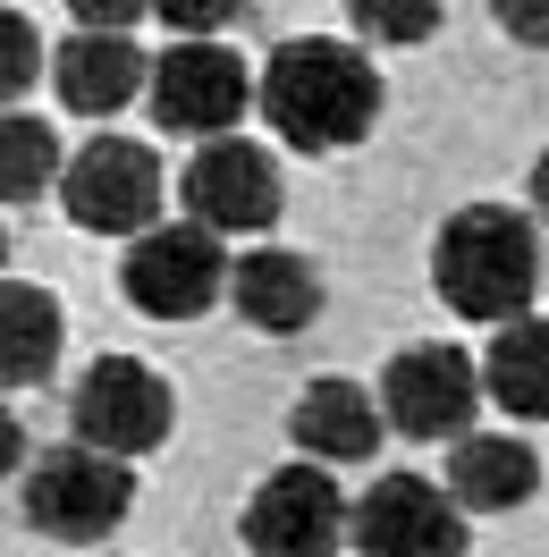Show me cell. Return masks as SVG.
<instances>
[{
    "mask_svg": "<svg viewBox=\"0 0 549 557\" xmlns=\"http://www.w3.org/2000/svg\"><path fill=\"white\" fill-rule=\"evenodd\" d=\"M263 119H271L296 152L364 144L373 119H380V69L355 42H330V35L279 42L271 69H263Z\"/></svg>",
    "mask_w": 549,
    "mask_h": 557,
    "instance_id": "1",
    "label": "cell"
},
{
    "mask_svg": "<svg viewBox=\"0 0 549 557\" xmlns=\"http://www.w3.org/2000/svg\"><path fill=\"white\" fill-rule=\"evenodd\" d=\"M431 278H440V305L456 321H524L533 287H541V245L533 220L499 203H465L431 245Z\"/></svg>",
    "mask_w": 549,
    "mask_h": 557,
    "instance_id": "2",
    "label": "cell"
},
{
    "mask_svg": "<svg viewBox=\"0 0 549 557\" xmlns=\"http://www.w3.org/2000/svg\"><path fill=\"white\" fill-rule=\"evenodd\" d=\"M119 287H127V305L152 313V321H195V313H211V305H220V287H229L220 228H204V220H152V228L127 245Z\"/></svg>",
    "mask_w": 549,
    "mask_h": 557,
    "instance_id": "3",
    "label": "cell"
},
{
    "mask_svg": "<svg viewBox=\"0 0 549 557\" xmlns=\"http://www.w3.org/2000/svg\"><path fill=\"white\" fill-rule=\"evenodd\" d=\"M127 507H136L127 465L110 448H85V440L35 456V473H26V523L42 541H102L127 523Z\"/></svg>",
    "mask_w": 549,
    "mask_h": 557,
    "instance_id": "4",
    "label": "cell"
},
{
    "mask_svg": "<svg viewBox=\"0 0 549 557\" xmlns=\"http://www.w3.org/2000/svg\"><path fill=\"white\" fill-rule=\"evenodd\" d=\"M144 102H152V127H170V136H229L245 119V102H263V85L245 76V60H229L211 35H186L178 51L152 60V85H144Z\"/></svg>",
    "mask_w": 549,
    "mask_h": 557,
    "instance_id": "5",
    "label": "cell"
},
{
    "mask_svg": "<svg viewBox=\"0 0 549 557\" xmlns=\"http://www.w3.org/2000/svg\"><path fill=\"white\" fill-rule=\"evenodd\" d=\"M245 549L254 557H339L355 541V507L321 465H279L271 482L245 498Z\"/></svg>",
    "mask_w": 549,
    "mask_h": 557,
    "instance_id": "6",
    "label": "cell"
},
{
    "mask_svg": "<svg viewBox=\"0 0 549 557\" xmlns=\"http://www.w3.org/2000/svg\"><path fill=\"white\" fill-rule=\"evenodd\" d=\"M60 203H69L76 228L94 237H144L161 220V161L144 152L136 136H94L60 170Z\"/></svg>",
    "mask_w": 549,
    "mask_h": 557,
    "instance_id": "7",
    "label": "cell"
},
{
    "mask_svg": "<svg viewBox=\"0 0 549 557\" xmlns=\"http://www.w3.org/2000/svg\"><path fill=\"white\" fill-rule=\"evenodd\" d=\"M481 397H490V381H481V363L465 347H406L389 372H380V406H389V431L398 440H465L481 414Z\"/></svg>",
    "mask_w": 549,
    "mask_h": 557,
    "instance_id": "8",
    "label": "cell"
},
{
    "mask_svg": "<svg viewBox=\"0 0 549 557\" xmlns=\"http://www.w3.org/2000/svg\"><path fill=\"white\" fill-rule=\"evenodd\" d=\"M69 422H76V440H85V448L144 456V448H161V440H170L178 406H170V381H161L152 363H136V355H102V363L76 381Z\"/></svg>",
    "mask_w": 549,
    "mask_h": 557,
    "instance_id": "9",
    "label": "cell"
},
{
    "mask_svg": "<svg viewBox=\"0 0 549 557\" xmlns=\"http://www.w3.org/2000/svg\"><path fill=\"white\" fill-rule=\"evenodd\" d=\"M178 203H186V220H204L220 237H254L279 220V161L245 136H211L195 144V161L178 177Z\"/></svg>",
    "mask_w": 549,
    "mask_h": 557,
    "instance_id": "10",
    "label": "cell"
},
{
    "mask_svg": "<svg viewBox=\"0 0 549 557\" xmlns=\"http://www.w3.org/2000/svg\"><path fill=\"white\" fill-rule=\"evenodd\" d=\"M364 557H465V507L456 490H431L423 473H380L355 507Z\"/></svg>",
    "mask_w": 549,
    "mask_h": 557,
    "instance_id": "11",
    "label": "cell"
},
{
    "mask_svg": "<svg viewBox=\"0 0 549 557\" xmlns=\"http://www.w3.org/2000/svg\"><path fill=\"white\" fill-rule=\"evenodd\" d=\"M51 85H60V102L76 119H110V110H127L152 85V60H144L127 35H102V26H76L60 51H51Z\"/></svg>",
    "mask_w": 549,
    "mask_h": 557,
    "instance_id": "12",
    "label": "cell"
},
{
    "mask_svg": "<svg viewBox=\"0 0 549 557\" xmlns=\"http://www.w3.org/2000/svg\"><path fill=\"white\" fill-rule=\"evenodd\" d=\"M380 431H389V406H380V388L364 397L355 381H313L296 406H288V440L321 465H364L380 448Z\"/></svg>",
    "mask_w": 549,
    "mask_h": 557,
    "instance_id": "13",
    "label": "cell"
},
{
    "mask_svg": "<svg viewBox=\"0 0 549 557\" xmlns=\"http://www.w3.org/2000/svg\"><path fill=\"white\" fill-rule=\"evenodd\" d=\"M229 296H237V313L254 321V330H271V338H296V330H313V313H321L313 262L305 253H279V245L245 253L237 271H229Z\"/></svg>",
    "mask_w": 549,
    "mask_h": 557,
    "instance_id": "14",
    "label": "cell"
},
{
    "mask_svg": "<svg viewBox=\"0 0 549 557\" xmlns=\"http://www.w3.org/2000/svg\"><path fill=\"white\" fill-rule=\"evenodd\" d=\"M448 490H456V507H465V516H508V507H524V498L541 490V456L524 448V440L465 431L456 456H448Z\"/></svg>",
    "mask_w": 549,
    "mask_h": 557,
    "instance_id": "15",
    "label": "cell"
},
{
    "mask_svg": "<svg viewBox=\"0 0 549 557\" xmlns=\"http://www.w3.org/2000/svg\"><path fill=\"white\" fill-rule=\"evenodd\" d=\"M51 363H60V305H51V287L9 278L0 287V381L35 388L51 381Z\"/></svg>",
    "mask_w": 549,
    "mask_h": 557,
    "instance_id": "16",
    "label": "cell"
},
{
    "mask_svg": "<svg viewBox=\"0 0 549 557\" xmlns=\"http://www.w3.org/2000/svg\"><path fill=\"white\" fill-rule=\"evenodd\" d=\"M481 381L515 422H549V321H499L481 355Z\"/></svg>",
    "mask_w": 549,
    "mask_h": 557,
    "instance_id": "17",
    "label": "cell"
},
{
    "mask_svg": "<svg viewBox=\"0 0 549 557\" xmlns=\"http://www.w3.org/2000/svg\"><path fill=\"white\" fill-rule=\"evenodd\" d=\"M51 177H60V144H51V127L26 119V110H9V127H0V195L26 203V195H42Z\"/></svg>",
    "mask_w": 549,
    "mask_h": 557,
    "instance_id": "18",
    "label": "cell"
},
{
    "mask_svg": "<svg viewBox=\"0 0 549 557\" xmlns=\"http://www.w3.org/2000/svg\"><path fill=\"white\" fill-rule=\"evenodd\" d=\"M346 17H355V35H373V42L440 35V0H346Z\"/></svg>",
    "mask_w": 549,
    "mask_h": 557,
    "instance_id": "19",
    "label": "cell"
},
{
    "mask_svg": "<svg viewBox=\"0 0 549 557\" xmlns=\"http://www.w3.org/2000/svg\"><path fill=\"white\" fill-rule=\"evenodd\" d=\"M0 51H9V60H0V85H9V102H17V94L35 85V69H42V42H35L26 17H0Z\"/></svg>",
    "mask_w": 549,
    "mask_h": 557,
    "instance_id": "20",
    "label": "cell"
},
{
    "mask_svg": "<svg viewBox=\"0 0 549 557\" xmlns=\"http://www.w3.org/2000/svg\"><path fill=\"white\" fill-rule=\"evenodd\" d=\"M161 17H170L178 35H220L229 17H237V0H152Z\"/></svg>",
    "mask_w": 549,
    "mask_h": 557,
    "instance_id": "21",
    "label": "cell"
},
{
    "mask_svg": "<svg viewBox=\"0 0 549 557\" xmlns=\"http://www.w3.org/2000/svg\"><path fill=\"white\" fill-rule=\"evenodd\" d=\"M490 17H499V35L533 42V51L549 42V0H490Z\"/></svg>",
    "mask_w": 549,
    "mask_h": 557,
    "instance_id": "22",
    "label": "cell"
},
{
    "mask_svg": "<svg viewBox=\"0 0 549 557\" xmlns=\"http://www.w3.org/2000/svg\"><path fill=\"white\" fill-rule=\"evenodd\" d=\"M76 9V26H102V35H127V26H136L144 9H152V0H69Z\"/></svg>",
    "mask_w": 549,
    "mask_h": 557,
    "instance_id": "23",
    "label": "cell"
},
{
    "mask_svg": "<svg viewBox=\"0 0 549 557\" xmlns=\"http://www.w3.org/2000/svg\"><path fill=\"white\" fill-rule=\"evenodd\" d=\"M533 211H541V220H549V152H541V161H533Z\"/></svg>",
    "mask_w": 549,
    "mask_h": 557,
    "instance_id": "24",
    "label": "cell"
}]
</instances>
